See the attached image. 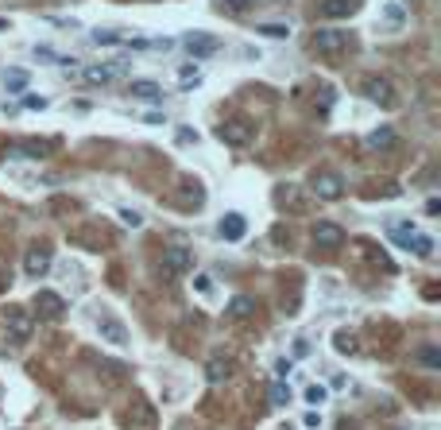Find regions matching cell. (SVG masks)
<instances>
[{"instance_id":"cell-1","label":"cell","mask_w":441,"mask_h":430,"mask_svg":"<svg viewBox=\"0 0 441 430\" xmlns=\"http://www.w3.org/2000/svg\"><path fill=\"white\" fill-rule=\"evenodd\" d=\"M159 271H163V279H182L186 271H194V252L182 245H171L159 260Z\"/></svg>"},{"instance_id":"cell-2","label":"cell","mask_w":441,"mask_h":430,"mask_svg":"<svg viewBox=\"0 0 441 430\" xmlns=\"http://www.w3.org/2000/svg\"><path fill=\"white\" fill-rule=\"evenodd\" d=\"M31 329H35V322L24 306H8V310H4V334H8V341L24 345V341L31 338Z\"/></svg>"},{"instance_id":"cell-3","label":"cell","mask_w":441,"mask_h":430,"mask_svg":"<svg viewBox=\"0 0 441 430\" xmlns=\"http://www.w3.org/2000/svg\"><path fill=\"white\" fill-rule=\"evenodd\" d=\"M345 47H349V31H341V27H317L314 31V51L325 55V59L341 55Z\"/></svg>"},{"instance_id":"cell-4","label":"cell","mask_w":441,"mask_h":430,"mask_svg":"<svg viewBox=\"0 0 441 430\" xmlns=\"http://www.w3.org/2000/svg\"><path fill=\"white\" fill-rule=\"evenodd\" d=\"M97 334H101V341H108V345H117V349H128V345H132V334H128V326L120 318H113V314H101V318H97Z\"/></svg>"},{"instance_id":"cell-5","label":"cell","mask_w":441,"mask_h":430,"mask_svg":"<svg viewBox=\"0 0 441 430\" xmlns=\"http://www.w3.org/2000/svg\"><path fill=\"white\" fill-rule=\"evenodd\" d=\"M217 136H221V143H229V148H248L252 136H256V128H252L248 120L233 117V120H225V124L217 128Z\"/></svg>"},{"instance_id":"cell-6","label":"cell","mask_w":441,"mask_h":430,"mask_svg":"<svg viewBox=\"0 0 441 430\" xmlns=\"http://www.w3.org/2000/svg\"><path fill=\"white\" fill-rule=\"evenodd\" d=\"M314 194L321 198V202H337V198H345V178L337 175V171H317L314 175Z\"/></svg>"},{"instance_id":"cell-7","label":"cell","mask_w":441,"mask_h":430,"mask_svg":"<svg viewBox=\"0 0 441 430\" xmlns=\"http://www.w3.org/2000/svg\"><path fill=\"white\" fill-rule=\"evenodd\" d=\"M182 47L194 55V62H198V59H209V55L221 51V39H217V35H209V31H190L182 39Z\"/></svg>"},{"instance_id":"cell-8","label":"cell","mask_w":441,"mask_h":430,"mask_svg":"<svg viewBox=\"0 0 441 430\" xmlns=\"http://www.w3.org/2000/svg\"><path fill=\"white\" fill-rule=\"evenodd\" d=\"M128 70V62H108V66H97V62H93V66H85V70H78V78H82V82H89V85H108L113 82V78H120Z\"/></svg>"},{"instance_id":"cell-9","label":"cell","mask_w":441,"mask_h":430,"mask_svg":"<svg viewBox=\"0 0 441 430\" xmlns=\"http://www.w3.org/2000/svg\"><path fill=\"white\" fill-rule=\"evenodd\" d=\"M314 245L325 248V252H333V248L345 245V229L333 225V221H317L314 225Z\"/></svg>"},{"instance_id":"cell-10","label":"cell","mask_w":441,"mask_h":430,"mask_svg":"<svg viewBox=\"0 0 441 430\" xmlns=\"http://www.w3.org/2000/svg\"><path fill=\"white\" fill-rule=\"evenodd\" d=\"M155 422H159V415L147 399H136V403L128 407V427L132 430H155Z\"/></svg>"},{"instance_id":"cell-11","label":"cell","mask_w":441,"mask_h":430,"mask_svg":"<svg viewBox=\"0 0 441 430\" xmlns=\"http://www.w3.org/2000/svg\"><path fill=\"white\" fill-rule=\"evenodd\" d=\"M35 310L47 322H59L62 314H66V303H62V295H55V291H35Z\"/></svg>"},{"instance_id":"cell-12","label":"cell","mask_w":441,"mask_h":430,"mask_svg":"<svg viewBox=\"0 0 441 430\" xmlns=\"http://www.w3.org/2000/svg\"><path fill=\"white\" fill-rule=\"evenodd\" d=\"M24 271H27V279H43V275H47V271H50V248H43V245L27 248Z\"/></svg>"},{"instance_id":"cell-13","label":"cell","mask_w":441,"mask_h":430,"mask_svg":"<svg viewBox=\"0 0 441 430\" xmlns=\"http://www.w3.org/2000/svg\"><path fill=\"white\" fill-rule=\"evenodd\" d=\"M364 93L375 105H395V85L387 78H364Z\"/></svg>"},{"instance_id":"cell-14","label":"cell","mask_w":441,"mask_h":430,"mask_svg":"<svg viewBox=\"0 0 441 430\" xmlns=\"http://www.w3.org/2000/svg\"><path fill=\"white\" fill-rule=\"evenodd\" d=\"M217 233L225 236V241H244V233H248V221H244V213H225V217H221V225H217Z\"/></svg>"},{"instance_id":"cell-15","label":"cell","mask_w":441,"mask_h":430,"mask_svg":"<svg viewBox=\"0 0 441 430\" xmlns=\"http://www.w3.org/2000/svg\"><path fill=\"white\" fill-rule=\"evenodd\" d=\"M395 140H399V136H395L391 124H379V128H372V132H368V148H372V152H391Z\"/></svg>"},{"instance_id":"cell-16","label":"cell","mask_w":441,"mask_h":430,"mask_svg":"<svg viewBox=\"0 0 441 430\" xmlns=\"http://www.w3.org/2000/svg\"><path fill=\"white\" fill-rule=\"evenodd\" d=\"M229 376H233V361H229V357H209L205 361V380L209 384H225Z\"/></svg>"},{"instance_id":"cell-17","label":"cell","mask_w":441,"mask_h":430,"mask_svg":"<svg viewBox=\"0 0 441 430\" xmlns=\"http://www.w3.org/2000/svg\"><path fill=\"white\" fill-rule=\"evenodd\" d=\"M128 93H132L136 101H163V89H159V82H147V78H136V82L128 85Z\"/></svg>"},{"instance_id":"cell-18","label":"cell","mask_w":441,"mask_h":430,"mask_svg":"<svg viewBox=\"0 0 441 430\" xmlns=\"http://www.w3.org/2000/svg\"><path fill=\"white\" fill-rule=\"evenodd\" d=\"M356 12V0H321V16L325 20H345Z\"/></svg>"},{"instance_id":"cell-19","label":"cell","mask_w":441,"mask_h":430,"mask_svg":"<svg viewBox=\"0 0 441 430\" xmlns=\"http://www.w3.org/2000/svg\"><path fill=\"white\" fill-rule=\"evenodd\" d=\"M333 349H337L341 357H356V353H360L356 334H349V329H337V334H333Z\"/></svg>"},{"instance_id":"cell-20","label":"cell","mask_w":441,"mask_h":430,"mask_svg":"<svg viewBox=\"0 0 441 430\" xmlns=\"http://www.w3.org/2000/svg\"><path fill=\"white\" fill-rule=\"evenodd\" d=\"M178 85H182V89H198V85H201V66H198V62L178 66Z\"/></svg>"},{"instance_id":"cell-21","label":"cell","mask_w":441,"mask_h":430,"mask_svg":"<svg viewBox=\"0 0 441 430\" xmlns=\"http://www.w3.org/2000/svg\"><path fill=\"white\" fill-rule=\"evenodd\" d=\"M407 252H414V256H422V260H430V256H433V236L414 233V236L407 241Z\"/></svg>"},{"instance_id":"cell-22","label":"cell","mask_w":441,"mask_h":430,"mask_svg":"<svg viewBox=\"0 0 441 430\" xmlns=\"http://www.w3.org/2000/svg\"><path fill=\"white\" fill-rule=\"evenodd\" d=\"M252 314H256V299L236 295L233 303H229V318H252Z\"/></svg>"},{"instance_id":"cell-23","label":"cell","mask_w":441,"mask_h":430,"mask_svg":"<svg viewBox=\"0 0 441 430\" xmlns=\"http://www.w3.org/2000/svg\"><path fill=\"white\" fill-rule=\"evenodd\" d=\"M27 82H31L27 70H4V89H8V93H24Z\"/></svg>"},{"instance_id":"cell-24","label":"cell","mask_w":441,"mask_h":430,"mask_svg":"<svg viewBox=\"0 0 441 430\" xmlns=\"http://www.w3.org/2000/svg\"><path fill=\"white\" fill-rule=\"evenodd\" d=\"M256 31L259 35H267V39H291V24H256Z\"/></svg>"},{"instance_id":"cell-25","label":"cell","mask_w":441,"mask_h":430,"mask_svg":"<svg viewBox=\"0 0 441 430\" xmlns=\"http://www.w3.org/2000/svg\"><path fill=\"white\" fill-rule=\"evenodd\" d=\"M93 43L97 47H120V43H128V31H93Z\"/></svg>"},{"instance_id":"cell-26","label":"cell","mask_w":441,"mask_h":430,"mask_svg":"<svg viewBox=\"0 0 441 430\" xmlns=\"http://www.w3.org/2000/svg\"><path fill=\"white\" fill-rule=\"evenodd\" d=\"M267 399H271V407H287V403H291V388H287V384H271Z\"/></svg>"},{"instance_id":"cell-27","label":"cell","mask_w":441,"mask_h":430,"mask_svg":"<svg viewBox=\"0 0 441 430\" xmlns=\"http://www.w3.org/2000/svg\"><path fill=\"white\" fill-rule=\"evenodd\" d=\"M325 399H329V388H325V384H310L306 388V403L310 407H321Z\"/></svg>"},{"instance_id":"cell-28","label":"cell","mask_w":441,"mask_h":430,"mask_svg":"<svg viewBox=\"0 0 441 430\" xmlns=\"http://www.w3.org/2000/svg\"><path fill=\"white\" fill-rule=\"evenodd\" d=\"M252 0H217V8L229 12V16H240V12H248Z\"/></svg>"},{"instance_id":"cell-29","label":"cell","mask_w":441,"mask_h":430,"mask_svg":"<svg viewBox=\"0 0 441 430\" xmlns=\"http://www.w3.org/2000/svg\"><path fill=\"white\" fill-rule=\"evenodd\" d=\"M194 291L201 299H213V275H194Z\"/></svg>"},{"instance_id":"cell-30","label":"cell","mask_w":441,"mask_h":430,"mask_svg":"<svg viewBox=\"0 0 441 430\" xmlns=\"http://www.w3.org/2000/svg\"><path fill=\"white\" fill-rule=\"evenodd\" d=\"M383 20H387V24H391V27H403V20H407V12H403L399 4H387V8H383Z\"/></svg>"},{"instance_id":"cell-31","label":"cell","mask_w":441,"mask_h":430,"mask_svg":"<svg viewBox=\"0 0 441 430\" xmlns=\"http://www.w3.org/2000/svg\"><path fill=\"white\" fill-rule=\"evenodd\" d=\"M117 217H120V221H124V225H128V229H140V225H143V213H140V210H120V213H117Z\"/></svg>"},{"instance_id":"cell-32","label":"cell","mask_w":441,"mask_h":430,"mask_svg":"<svg viewBox=\"0 0 441 430\" xmlns=\"http://www.w3.org/2000/svg\"><path fill=\"white\" fill-rule=\"evenodd\" d=\"M418 361H422L426 368H438V364H441V353H438V349H422V353H418Z\"/></svg>"},{"instance_id":"cell-33","label":"cell","mask_w":441,"mask_h":430,"mask_svg":"<svg viewBox=\"0 0 441 430\" xmlns=\"http://www.w3.org/2000/svg\"><path fill=\"white\" fill-rule=\"evenodd\" d=\"M24 105H27V109H35V113H43V109H47V97H35V93H27Z\"/></svg>"},{"instance_id":"cell-34","label":"cell","mask_w":441,"mask_h":430,"mask_svg":"<svg viewBox=\"0 0 441 430\" xmlns=\"http://www.w3.org/2000/svg\"><path fill=\"white\" fill-rule=\"evenodd\" d=\"M35 59H47V62H59V66H62V59L50 51V47H35Z\"/></svg>"},{"instance_id":"cell-35","label":"cell","mask_w":441,"mask_h":430,"mask_svg":"<svg viewBox=\"0 0 441 430\" xmlns=\"http://www.w3.org/2000/svg\"><path fill=\"white\" fill-rule=\"evenodd\" d=\"M143 124L159 128V124H167V117H159V113H147V117H143Z\"/></svg>"},{"instance_id":"cell-36","label":"cell","mask_w":441,"mask_h":430,"mask_svg":"<svg viewBox=\"0 0 441 430\" xmlns=\"http://www.w3.org/2000/svg\"><path fill=\"white\" fill-rule=\"evenodd\" d=\"M178 140H182V143H198V132H190V128H178Z\"/></svg>"},{"instance_id":"cell-37","label":"cell","mask_w":441,"mask_h":430,"mask_svg":"<svg viewBox=\"0 0 441 430\" xmlns=\"http://www.w3.org/2000/svg\"><path fill=\"white\" fill-rule=\"evenodd\" d=\"M306 353H310V341L298 338V341H294V357H306Z\"/></svg>"},{"instance_id":"cell-38","label":"cell","mask_w":441,"mask_h":430,"mask_svg":"<svg viewBox=\"0 0 441 430\" xmlns=\"http://www.w3.org/2000/svg\"><path fill=\"white\" fill-rule=\"evenodd\" d=\"M426 213H430V217H438V213H441V202H438V198H430V202H426Z\"/></svg>"},{"instance_id":"cell-39","label":"cell","mask_w":441,"mask_h":430,"mask_svg":"<svg viewBox=\"0 0 441 430\" xmlns=\"http://www.w3.org/2000/svg\"><path fill=\"white\" fill-rule=\"evenodd\" d=\"M275 372H279V376L287 380V376H291V361H279V364H275Z\"/></svg>"},{"instance_id":"cell-40","label":"cell","mask_w":441,"mask_h":430,"mask_svg":"<svg viewBox=\"0 0 441 430\" xmlns=\"http://www.w3.org/2000/svg\"><path fill=\"white\" fill-rule=\"evenodd\" d=\"M275 430H294V427H291V422H283V427H275Z\"/></svg>"}]
</instances>
